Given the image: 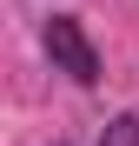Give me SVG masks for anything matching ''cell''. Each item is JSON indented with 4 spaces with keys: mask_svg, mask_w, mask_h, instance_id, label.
<instances>
[{
    "mask_svg": "<svg viewBox=\"0 0 139 146\" xmlns=\"http://www.w3.org/2000/svg\"><path fill=\"white\" fill-rule=\"evenodd\" d=\"M40 46H46V60H53V73H66L73 86H99V46L86 40V27L73 13H53L40 27Z\"/></svg>",
    "mask_w": 139,
    "mask_h": 146,
    "instance_id": "cell-1",
    "label": "cell"
},
{
    "mask_svg": "<svg viewBox=\"0 0 139 146\" xmlns=\"http://www.w3.org/2000/svg\"><path fill=\"white\" fill-rule=\"evenodd\" d=\"M99 146H139V113H113L99 126Z\"/></svg>",
    "mask_w": 139,
    "mask_h": 146,
    "instance_id": "cell-2",
    "label": "cell"
},
{
    "mask_svg": "<svg viewBox=\"0 0 139 146\" xmlns=\"http://www.w3.org/2000/svg\"><path fill=\"white\" fill-rule=\"evenodd\" d=\"M53 146H66V139H53Z\"/></svg>",
    "mask_w": 139,
    "mask_h": 146,
    "instance_id": "cell-3",
    "label": "cell"
}]
</instances>
